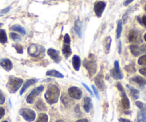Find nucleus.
Listing matches in <instances>:
<instances>
[{
	"instance_id": "nucleus-52",
	"label": "nucleus",
	"mask_w": 146,
	"mask_h": 122,
	"mask_svg": "<svg viewBox=\"0 0 146 122\" xmlns=\"http://www.w3.org/2000/svg\"><path fill=\"white\" fill-rule=\"evenodd\" d=\"M56 122H65V121H62V120H58V121H57Z\"/></svg>"
},
{
	"instance_id": "nucleus-24",
	"label": "nucleus",
	"mask_w": 146,
	"mask_h": 122,
	"mask_svg": "<svg viewBox=\"0 0 146 122\" xmlns=\"http://www.w3.org/2000/svg\"><path fill=\"white\" fill-rule=\"evenodd\" d=\"M131 80H132V81H133L134 82L138 84L139 85H141V86H143L146 84V80L145 79H143V77H138V76H136V77H133V78L131 79Z\"/></svg>"
},
{
	"instance_id": "nucleus-54",
	"label": "nucleus",
	"mask_w": 146,
	"mask_h": 122,
	"mask_svg": "<svg viewBox=\"0 0 146 122\" xmlns=\"http://www.w3.org/2000/svg\"><path fill=\"white\" fill-rule=\"evenodd\" d=\"M145 10L146 11V4H145Z\"/></svg>"
},
{
	"instance_id": "nucleus-34",
	"label": "nucleus",
	"mask_w": 146,
	"mask_h": 122,
	"mask_svg": "<svg viewBox=\"0 0 146 122\" xmlns=\"http://www.w3.org/2000/svg\"><path fill=\"white\" fill-rule=\"evenodd\" d=\"M138 64L142 66H146V55H143L140 57L138 60Z\"/></svg>"
},
{
	"instance_id": "nucleus-50",
	"label": "nucleus",
	"mask_w": 146,
	"mask_h": 122,
	"mask_svg": "<svg viewBox=\"0 0 146 122\" xmlns=\"http://www.w3.org/2000/svg\"><path fill=\"white\" fill-rule=\"evenodd\" d=\"M76 122H88V121L87 119H83L78 120V121H76Z\"/></svg>"
},
{
	"instance_id": "nucleus-38",
	"label": "nucleus",
	"mask_w": 146,
	"mask_h": 122,
	"mask_svg": "<svg viewBox=\"0 0 146 122\" xmlns=\"http://www.w3.org/2000/svg\"><path fill=\"white\" fill-rule=\"evenodd\" d=\"M10 9H11V7H7V8H5V9H4L3 10H1V11H0V17H1V16H3V15H4L5 14H7V12H9V11Z\"/></svg>"
},
{
	"instance_id": "nucleus-17",
	"label": "nucleus",
	"mask_w": 146,
	"mask_h": 122,
	"mask_svg": "<svg viewBox=\"0 0 146 122\" xmlns=\"http://www.w3.org/2000/svg\"><path fill=\"white\" fill-rule=\"evenodd\" d=\"M62 52L64 54V57L66 58H68L72 54V51H71V49L70 47V44H64V46H63V49H62Z\"/></svg>"
},
{
	"instance_id": "nucleus-9",
	"label": "nucleus",
	"mask_w": 146,
	"mask_h": 122,
	"mask_svg": "<svg viewBox=\"0 0 146 122\" xmlns=\"http://www.w3.org/2000/svg\"><path fill=\"white\" fill-rule=\"evenodd\" d=\"M68 95L74 99H80L82 97V91L76 87H71L68 89Z\"/></svg>"
},
{
	"instance_id": "nucleus-55",
	"label": "nucleus",
	"mask_w": 146,
	"mask_h": 122,
	"mask_svg": "<svg viewBox=\"0 0 146 122\" xmlns=\"http://www.w3.org/2000/svg\"><path fill=\"white\" fill-rule=\"evenodd\" d=\"M3 122H8V121H4Z\"/></svg>"
},
{
	"instance_id": "nucleus-47",
	"label": "nucleus",
	"mask_w": 146,
	"mask_h": 122,
	"mask_svg": "<svg viewBox=\"0 0 146 122\" xmlns=\"http://www.w3.org/2000/svg\"><path fill=\"white\" fill-rule=\"evenodd\" d=\"M117 87H118V90H119L120 91H122V90L124 89L123 87V86H122V84H121V83H118V84H117Z\"/></svg>"
},
{
	"instance_id": "nucleus-42",
	"label": "nucleus",
	"mask_w": 146,
	"mask_h": 122,
	"mask_svg": "<svg viewBox=\"0 0 146 122\" xmlns=\"http://www.w3.org/2000/svg\"><path fill=\"white\" fill-rule=\"evenodd\" d=\"M4 114H5V111H4V109L2 108V107H0V119L4 117Z\"/></svg>"
},
{
	"instance_id": "nucleus-15",
	"label": "nucleus",
	"mask_w": 146,
	"mask_h": 122,
	"mask_svg": "<svg viewBox=\"0 0 146 122\" xmlns=\"http://www.w3.org/2000/svg\"><path fill=\"white\" fill-rule=\"evenodd\" d=\"M74 30L75 32L80 38L82 37V22L80 19L76 20L74 23Z\"/></svg>"
},
{
	"instance_id": "nucleus-2",
	"label": "nucleus",
	"mask_w": 146,
	"mask_h": 122,
	"mask_svg": "<svg viewBox=\"0 0 146 122\" xmlns=\"http://www.w3.org/2000/svg\"><path fill=\"white\" fill-rule=\"evenodd\" d=\"M23 80L20 78L14 77H10L7 84V88L10 93L14 94L21 87Z\"/></svg>"
},
{
	"instance_id": "nucleus-33",
	"label": "nucleus",
	"mask_w": 146,
	"mask_h": 122,
	"mask_svg": "<svg viewBox=\"0 0 146 122\" xmlns=\"http://www.w3.org/2000/svg\"><path fill=\"white\" fill-rule=\"evenodd\" d=\"M125 69L129 73H134L136 71V69H135L133 64H129V65L126 66V67H125Z\"/></svg>"
},
{
	"instance_id": "nucleus-30",
	"label": "nucleus",
	"mask_w": 146,
	"mask_h": 122,
	"mask_svg": "<svg viewBox=\"0 0 146 122\" xmlns=\"http://www.w3.org/2000/svg\"><path fill=\"white\" fill-rule=\"evenodd\" d=\"M7 41V37L6 31L4 29H0V43L5 44Z\"/></svg>"
},
{
	"instance_id": "nucleus-36",
	"label": "nucleus",
	"mask_w": 146,
	"mask_h": 122,
	"mask_svg": "<svg viewBox=\"0 0 146 122\" xmlns=\"http://www.w3.org/2000/svg\"><path fill=\"white\" fill-rule=\"evenodd\" d=\"M64 44H70V43H71V39H70L69 35H68V34H65V36H64Z\"/></svg>"
},
{
	"instance_id": "nucleus-37",
	"label": "nucleus",
	"mask_w": 146,
	"mask_h": 122,
	"mask_svg": "<svg viewBox=\"0 0 146 122\" xmlns=\"http://www.w3.org/2000/svg\"><path fill=\"white\" fill-rule=\"evenodd\" d=\"M135 104L141 110H145V107H144V104L143 102H141V101H136Z\"/></svg>"
},
{
	"instance_id": "nucleus-41",
	"label": "nucleus",
	"mask_w": 146,
	"mask_h": 122,
	"mask_svg": "<svg viewBox=\"0 0 146 122\" xmlns=\"http://www.w3.org/2000/svg\"><path fill=\"white\" fill-rule=\"evenodd\" d=\"M140 50H141V52L146 54V44H143V45L141 46Z\"/></svg>"
},
{
	"instance_id": "nucleus-35",
	"label": "nucleus",
	"mask_w": 146,
	"mask_h": 122,
	"mask_svg": "<svg viewBox=\"0 0 146 122\" xmlns=\"http://www.w3.org/2000/svg\"><path fill=\"white\" fill-rule=\"evenodd\" d=\"M14 47H15L17 53H19V54H22L23 53L22 46L20 45V44H15V45H14Z\"/></svg>"
},
{
	"instance_id": "nucleus-7",
	"label": "nucleus",
	"mask_w": 146,
	"mask_h": 122,
	"mask_svg": "<svg viewBox=\"0 0 146 122\" xmlns=\"http://www.w3.org/2000/svg\"><path fill=\"white\" fill-rule=\"evenodd\" d=\"M44 89V87H43V86H40V87H36V88H35L34 89H33L32 91H31V92L29 94L28 97H27V102L29 104H33L36 97L41 91H43Z\"/></svg>"
},
{
	"instance_id": "nucleus-22",
	"label": "nucleus",
	"mask_w": 146,
	"mask_h": 122,
	"mask_svg": "<svg viewBox=\"0 0 146 122\" xmlns=\"http://www.w3.org/2000/svg\"><path fill=\"white\" fill-rule=\"evenodd\" d=\"M10 29L12 30V31H17V32L21 33L23 35H24V34H26V31L25 29H24V28H23L21 26L18 25V24H14V25L11 26V27H10Z\"/></svg>"
},
{
	"instance_id": "nucleus-11",
	"label": "nucleus",
	"mask_w": 146,
	"mask_h": 122,
	"mask_svg": "<svg viewBox=\"0 0 146 122\" xmlns=\"http://www.w3.org/2000/svg\"><path fill=\"white\" fill-rule=\"evenodd\" d=\"M95 84L98 89L101 91L105 89V83L104 81V75L101 72H100L95 78Z\"/></svg>"
},
{
	"instance_id": "nucleus-49",
	"label": "nucleus",
	"mask_w": 146,
	"mask_h": 122,
	"mask_svg": "<svg viewBox=\"0 0 146 122\" xmlns=\"http://www.w3.org/2000/svg\"><path fill=\"white\" fill-rule=\"evenodd\" d=\"M119 122H131V121H130V120L126 119L121 118V119H119Z\"/></svg>"
},
{
	"instance_id": "nucleus-45",
	"label": "nucleus",
	"mask_w": 146,
	"mask_h": 122,
	"mask_svg": "<svg viewBox=\"0 0 146 122\" xmlns=\"http://www.w3.org/2000/svg\"><path fill=\"white\" fill-rule=\"evenodd\" d=\"M82 85H83V86H84V87H85V88L87 90H88V92L90 93V94H91V95H92V96L94 95V94H93V93H92V91H91V90L89 88H88V86L86 85V84H84V83H82Z\"/></svg>"
},
{
	"instance_id": "nucleus-18",
	"label": "nucleus",
	"mask_w": 146,
	"mask_h": 122,
	"mask_svg": "<svg viewBox=\"0 0 146 122\" xmlns=\"http://www.w3.org/2000/svg\"><path fill=\"white\" fill-rule=\"evenodd\" d=\"M36 82V80L33 79H31L27 80V81H26V82L24 83V85H23L22 88H21V91H20V95L23 94V93L26 91V89H27V88H29V87L31 85H32V84H35Z\"/></svg>"
},
{
	"instance_id": "nucleus-1",
	"label": "nucleus",
	"mask_w": 146,
	"mask_h": 122,
	"mask_svg": "<svg viewBox=\"0 0 146 122\" xmlns=\"http://www.w3.org/2000/svg\"><path fill=\"white\" fill-rule=\"evenodd\" d=\"M59 94L60 91L58 87L54 84H50L48 87V89H47L44 97L48 104H54L58 101Z\"/></svg>"
},
{
	"instance_id": "nucleus-25",
	"label": "nucleus",
	"mask_w": 146,
	"mask_h": 122,
	"mask_svg": "<svg viewBox=\"0 0 146 122\" xmlns=\"http://www.w3.org/2000/svg\"><path fill=\"white\" fill-rule=\"evenodd\" d=\"M130 49H131V51L133 55H134L135 57H138V56H139L141 54L140 48L137 45H131L130 47Z\"/></svg>"
},
{
	"instance_id": "nucleus-10",
	"label": "nucleus",
	"mask_w": 146,
	"mask_h": 122,
	"mask_svg": "<svg viewBox=\"0 0 146 122\" xmlns=\"http://www.w3.org/2000/svg\"><path fill=\"white\" fill-rule=\"evenodd\" d=\"M47 53H48V55L54 60V61H56V63H59L61 61V58L60 57L59 51H57V50L54 49L50 48L48 49V51H47Z\"/></svg>"
},
{
	"instance_id": "nucleus-6",
	"label": "nucleus",
	"mask_w": 146,
	"mask_h": 122,
	"mask_svg": "<svg viewBox=\"0 0 146 122\" xmlns=\"http://www.w3.org/2000/svg\"><path fill=\"white\" fill-rule=\"evenodd\" d=\"M111 76L113 78L117 80L122 79L123 78V76L122 72L121 71V69H120L118 61H115V62H114V69H111Z\"/></svg>"
},
{
	"instance_id": "nucleus-51",
	"label": "nucleus",
	"mask_w": 146,
	"mask_h": 122,
	"mask_svg": "<svg viewBox=\"0 0 146 122\" xmlns=\"http://www.w3.org/2000/svg\"><path fill=\"white\" fill-rule=\"evenodd\" d=\"M144 39H145V41H146V34H145V35H144Z\"/></svg>"
},
{
	"instance_id": "nucleus-13",
	"label": "nucleus",
	"mask_w": 146,
	"mask_h": 122,
	"mask_svg": "<svg viewBox=\"0 0 146 122\" xmlns=\"http://www.w3.org/2000/svg\"><path fill=\"white\" fill-rule=\"evenodd\" d=\"M140 39V34L138 31L135 29H132L130 31L129 34H128V40L131 42H136L139 40Z\"/></svg>"
},
{
	"instance_id": "nucleus-14",
	"label": "nucleus",
	"mask_w": 146,
	"mask_h": 122,
	"mask_svg": "<svg viewBox=\"0 0 146 122\" xmlns=\"http://www.w3.org/2000/svg\"><path fill=\"white\" fill-rule=\"evenodd\" d=\"M121 96H122V105L125 109H129L131 107V104H130V101L128 99V97H127L126 94H125V91L122 90L121 91Z\"/></svg>"
},
{
	"instance_id": "nucleus-27",
	"label": "nucleus",
	"mask_w": 146,
	"mask_h": 122,
	"mask_svg": "<svg viewBox=\"0 0 146 122\" xmlns=\"http://www.w3.org/2000/svg\"><path fill=\"white\" fill-rule=\"evenodd\" d=\"M36 108L38 109L41 110V111L46 110V105L44 104V101H43V100L41 99H38L37 100L36 103Z\"/></svg>"
},
{
	"instance_id": "nucleus-3",
	"label": "nucleus",
	"mask_w": 146,
	"mask_h": 122,
	"mask_svg": "<svg viewBox=\"0 0 146 122\" xmlns=\"http://www.w3.org/2000/svg\"><path fill=\"white\" fill-rule=\"evenodd\" d=\"M84 66L91 76L94 75L96 72V63L95 61V57L93 54L89 55V58L85 59L84 61Z\"/></svg>"
},
{
	"instance_id": "nucleus-4",
	"label": "nucleus",
	"mask_w": 146,
	"mask_h": 122,
	"mask_svg": "<svg viewBox=\"0 0 146 122\" xmlns=\"http://www.w3.org/2000/svg\"><path fill=\"white\" fill-rule=\"evenodd\" d=\"M44 51H45V49L44 47L34 44H31L28 48V54L34 57H38L40 54H43Z\"/></svg>"
},
{
	"instance_id": "nucleus-28",
	"label": "nucleus",
	"mask_w": 146,
	"mask_h": 122,
	"mask_svg": "<svg viewBox=\"0 0 146 122\" xmlns=\"http://www.w3.org/2000/svg\"><path fill=\"white\" fill-rule=\"evenodd\" d=\"M138 122H146V114L145 110H141L138 114Z\"/></svg>"
},
{
	"instance_id": "nucleus-12",
	"label": "nucleus",
	"mask_w": 146,
	"mask_h": 122,
	"mask_svg": "<svg viewBox=\"0 0 146 122\" xmlns=\"http://www.w3.org/2000/svg\"><path fill=\"white\" fill-rule=\"evenodd\" d=\"M0 65L3 69H4L7 71H10L13 67L12 62L8 59H1L0 60Z\"/></svg>"
},
{
	"instance_id": "nucleus-43",
	"label": "nucleus",
	"mask_w": 146,
	"mask_h": 122,
	"mask_svg": "<svg viewBox=\"0 0 146 122\" xmlns=\"http://www.w3.org/2000/svg\"><path fill=\"white\" fill-rule=\"evenodd\" d=\"M139 72L141 73V74H142V75L145 76V77H146V67H145V68L141 69L139 70Z\"/></svg>"
},
{
	"instance_id": "nucleus-20",
	"label": "nucleus",
	"mask_w": 146,
	"mask_h": 122,
	"mask_svg": "<svg viewBox=\"0 0 146 122\" xmlns=\"http://www.w3.org/2000/svg\"><path fill=\"white\" fill-rule=\"evenodd\" d=\"M91 108V100L89 97H85L84 100V109L86 112L88 113Z\"/></svg>"
},
{
	"instance_id": "nucleus-31",
	"label": "nucleus",
	"mask_w": 146,
	"mask_h": 122,
	"mask_svg": "<svg viewBox=\"0 0 146 122\" xmlns=\"http://www.w3.org/2000/svg\"><path fill=\"white\" fill-rule=\"evenodd\" d=\"M48 116L46 114H41L38 116L36 122H48Z\"/></svg>"
},
{
	"instance_id": "nucleus-39",
	"label": "nucleus",
	"mask_w": 146,
	"mask_h": 122,
	"mask_svg": "<svg viewBox=\"0 0 146 122\" xmlns=\"http://www.w3.org/2000/svg\"><path fill=\"white\" fill-rule=\"evenodd\" d=\"M92 89H93V91H94V94H95L96 97H97V99H100V97H99V94H98V91H97V89L95 88V87H94V85H92Z\"/></svg>"
},
{
	"instance_id": "nucleus-8",
	"label": "nucleus",
	"mask_w": 146,
	"mask_h": 122,
	"mask_svg": "<svg viewBox=\"0 0 146 122\" xmlns=\"http://www.w3.org/2000/svg\"><path fill=\"white\" fill-rule=\"evenodd\" d=\"M106 7V3L103 1H98L94 4V12L97 17H101L102 16L103 12Z\"/></svg>"
},
{
	"instance_id": "nucleus-46",
	"label": "nucleus",
	"mask_w": 146,
	"mask_h": 122,
	"mask_svg": "<svg viewBox=\"0 0 146 122\" xmlns=\"http://www.w3.org/2000/svg\"><path fill=\"white\" fill-rule=\"evenodd\" d=\"M133 1H134V0H125V2H124V4H123L124 6L129 5V4H131V3H132Z\"/></svg>"
},
{
	"instance_id": "nucleus-21",
	"label": "nucleus",
	"mask_w": 146,
	"mask_h": 122,
	"mask_svg": "<svg viewBox=\"0 0 146 122\" xmlns=\"http://www.w3.org/2000/svg\"><path fill=\"white\" fill-rule=\"evenodd\" d=\"M46 75L56 78H64V75L56 70H49L46 72Z\"/></svg>"
},
{
	"instance_id": "nucleus-29",
	"label": "nucleus",
	"mask_w": 146,
	"mask_h": 122,
	"mask_svg": "<svg viewBox=\"0 0 146 122\" xmlns=\"http://www.w3.org/2000/svg\"><path fill=\"white\" fill-rule=\"evenodd\" d=\"M123 29V21L121 20H118V25H117V30H116V37L117 38H120L122 33Z\"/></svg>"
},
{
	"instance_id": "nucleus-16",
	"label": "nucleus",
	"mask_w": 146,
	"mask_h": 122,
	"mask_svg": "<svg viewBox=\"0 0 146 122\" xmlns=\"http://www.w3.org/2000/svg\"><path fill=\"white\" fill-rule=\"evenodd\" d=\"M72 64L74 69L76 71H79L80 67H81V59L80 57L77 55H74L72 59Z\"/></svg>"
},
{
	"instance_id": "nucleus-19",
	"label": "nucleus",
	"mask_w": 146,
	"mask_h": 122,
	"mask_svg": "<svg viewBox=\"0 0 146 122\" xmlns=\"http://www.w3.org/2000/svg\"><path fill=\"white\" fill-rule=\"evenodd\" d=\"M111 37H108L104 39V49H105L106 54H108L110 51V49H111Z\"/></svg>"
},
{
	"instance_id": "nucleus-32",
	"label": "nucleus",
	"mask_w": 146,
	"mask_h": 122,
	"mask_svg": "<svg viewBox=\"0 0 146 122\" xmlns=\"http://www.w3.org/2000/svg\"><path fill=\"white\" fill-rule=\"evenodd\" d=\"M10 37L11 38V39L14 40V41H21V38L19 35H18L17 34L14 32H11L10 33Z\"/></svg>"
},
{
	"instance_id": "nucleus-26",
	"label": "nucleus",
	"mask_w": 146,
	"mask_h": 122,
	"mask_svg": "<svg viewBox=\"0 0 146 122\" xmlns=\"http://www.w3.org/2000/svg\"><path fill=\"white\" fill-rule=\"evenodd\" d=\"M128 88H129L130 91H131V97H133V99H138V97H139V91L137 90L136 89L133 88V87H129V86H128Z\"/></svg>"
},
{
	"instance_id": "nucleus-5",
	"label": "nucleus",
	"mask_w": 146,
	"mask_h": 122,
	"mask_svg": "<svg viewBox=\"0 0 146 122\" xmlns=\"http://www.w3.org/2000/svg\"><path fill=\"white\" fill-rule=\"evenodd\" d=\"M19 113L22 116L23 118H24L27 121L31 122L34 121L36 118L35 111L30 109H27V108L22 109L20 110Z\"/></svg>"
},
{
	"instance_id": "nucleus-40",
	"label": "nucleus",
	"mask_w": 146,
	"mask_h": 122,
	"mask_svg": "<svg viewBox=\"0 0 146 122\" xmlns=\"http://www.w3.org/2000/svg\"><path fill=\"white\" fill-rule=\"evenodd\" d=\"M5 101V98H4V96L3 95V94L1 92H0V104H3Z\"/></svg>"
},
{
	"instance_id": "nucleus-48",
	"label": "nucleus",
	"mask_w": 146,
	"mask_h": 122,
	"mask_svg": "<svg viewBox=\"0 0 146 122\" xmlns=\"http://www.w3.org/2000/svg\"><path fill=\"white\" fill-rule=\"evenodd\" d=\"M141 24H143V25H145L146 27V15L143 16L142 18V21H141Z\"/></svg>"
},
{
	"instance_id": "nucleus-23",
	"label": "nucleus",
	"mask_w": 146,
	"mask_h": 122,
	"mask_svg": "<svg viewBox=\"0 0 146 122\" xmlns=\"http://www.w3.org/2000/svg\"><path fill=\"white\" fill-rule=\"evenodd\" d=\"M61 101H62V103L66 107H70L74 103V101H71V99L68 97H67V95H66V94H63L62 95V97H61Z\"/></svg>"
},
{
	"instance_id": "nucleus-44",
	"label": "nucleus",
	"mask_w": 146,
	"mask_h": 122,
	"mask_svg": "<svg viewBox=\"0 0 146 122\" xmlns=\"http://www.w3.org/2000/svg\"><path fill=\"white\" fill-rule=\"evenodd\" d=\"M121 51H122V43L120 41L118 42V53L121 54Z\"/></svg>"
},
{
	"instance_id": "nucleus-53",
	"label": "nucleus",
	"mask_w": 146,
	"mask_h": 122,
	"mask_svg": "<svg viewBox=\"0 0 146 122\" xmlns=\"http://www.w3.org/2000/svg\"><path fill=\"white\" fill-rule=\"evenodd\" d=\"M2 26H3V24H1V23H0V27H2Z\"/></svg>"
}]
</instances>
